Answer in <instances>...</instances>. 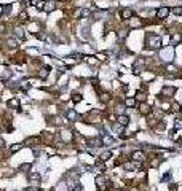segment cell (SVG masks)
Returning a JSON list of instances; mask_svg holds the SVG:
<instances>
[{"label":"cell","mask_w":182,"mask_h":191,"mask_svg":"<svg viewBox=\"0 0 182 191\" xmlns=\"http://www.w3.org/2000/svg\"><path fill=\"white\" fill-rule=\"evenodd\" d=\"M134 97H136V100H139V102H147V94H145L144 91H138Z\"/></svg>","instance_id":"obj_20"},{"label":"cell","mask_w":182,"mask_h":191,"mask_svg":"<svg viewBox=\"0 0 182 191\" xmlns=\"http://www.w3.org/2000/svg\"><path fill=\"white\" fill-rule=\"evenodd\" d=\"M131 159H133V161H139V163H144V161L147 159V154H145L142 150H136V151L131 153Z\"/></svg>","instance_id":"obj_6"},{"label":"cell","mask_w":182,"mask_h":191,"mask_svg":"<svg viewBox=\"0 0 182 191\" xmlns=\"http://www.w3.org/2000/svg\"><path fill=\"white\" fill-rule=\"evenodd\" d=\"M181 40H182L181 34H176V35H172V45H174V43H179Z\"/></svg>","instance_id":"obj_34"},{"label":"cell","mask_w":182,"mask_h":191,"mask_svg":"<svg viewBox=\"0 0 182 191\" xmlns=\"http://www.w3.org/2000/svg\"><path fill=\"white\" fill-rule=\"evenodd\" d=\"M65 116H67V118H69L70 121H75V119H77V116H78V115H77V112H75V110H72V108H70V110H67V112H65Z\"/></svg>","instance_id":"obj_24"},{"label":"cell","mask_w":182,"mask_h":191,"mask_svg":"<svg viewBox=\"0 0 182 191\" xmlns=\"http://www.w3.org/2000/svg\"><path fill=\"white\" fill-rule=\"evenodd\" d=\"M131 18H133V11H131L130 8H125V10L121 11V19H128V21H130Z\"/></svg>","instance_id":"obj_22"},{"label":"cell","mask_w":182,"mask_h":191,"mask_svg":"<svg viewBox=\"0 0 182 191\" xmlns=\"http://www.w3.org/2000/svg\"><path fill=\"white\" fill-rule=\"evenodd\" d=\"M31 5H34L37 10H43L45 8V0H32Z\"/></svg>","instance_id":"obj_21"},{"label":"cell","mask_w":182,"mask_h":191,"mask_svg":"<svg viewBox=\"0 0 182 191\" xmlns=\"http://www.w3.org/2000/svg\"><path fill=\"white\" fill-rule=\"evenodd\" d=\"M26 171H31V164H29V163L21 164V166L18 167V172H26Z\"/></svg>","instance_id":"obj_29"},{"label":"cell","mask_w":182,"mask_h":191,"mask_svg":"<svg viewBox=\"0 0 182 191\" xmlns=\"http://www.w3.org/2000/svg\"><path fill=\"white\" fill-rule=\"evenodd\" d=\"M169 191H177V185H174V183H169Z\"/></svg>","instance_id":"obj_41"},{"label":"cell","mask_w":182,"mask_h":191,"mask_svg":"<svg viewBox=\"0 0 182 191\" xmlns=\"http://www.w3.org/2000/svg\"><path fill=\"white\" fill-rule=\"evenodd\" d=\"M125 108H126V105H125V104H118V105L115 107V113H117V116H118V115H123V113H125Z\"/></svg>","instance_id":"obj_28"},{"label":"cell","mask_w":182,"mask_h":191,"mask_svg":"<svg viewBox=\"0 0 182 191\" xmlns=\"http://www.w3.org/2000/svg\"><path fill=\"white\" fill-rule=\"evenodd\" d=\"M126 35H128L126 30H118V38H125Z\"/></svg>","instance_id":"obj_37"},{"label":"cell","mask_w":182,"mask_h":191,"mask_svg":"<svg viewBox=\"0 0 182 191\" xmlns=\"http://www.w3.org/2000/svg\"><path fill=\"white\" fill-rule=\"evenodd\" d=\"M18 19H19V22H26V21L29 19V16H27V13H26V11H22V13L18 16Z\"/></svg>","instance_id":"obj_32"},{"label":"cell","mask_w":182,"mask_h":191,"mask_svg":"<svg viewBox=\"0 0 182 191\" xmlns=\"http://www.w3.org/2000/svg\"><path fill=\"white\" fill-rule=\"evenodd\" d=\"M130 121H131L130 116L125 115V113H123V115H118V116H117V123H118V124H121V126H125V127H126L128 124H130Z\"/></svg>","instance_id":"obj_11"},{"label":"cell","mask_w":182,"mask_h":191,"mask_svg":"<svg viewBox=\"0 0 182 191\" xmlns=\"http://www.w3.org/2000/svg\"><path fill=\"white\" fill-rule=\"evenodd\" d=\"M101 140H102V145H113V139L109 135V134H102V137H101Z\"/></svg>","instance_id":"obj_19"},{"label":"cell","mask_w":182,"mask_h":191,"mask_svg":"<svg viewBox=\"0 0 182 191\" xmlns=\"http://www.w3.org/2000/svg\"><path fill=\"white\" fill-rule=\"evenodd\" d=\"M168 72H169V73H176V72H177V68H176L174 65H168Z\"/></svg>","instance_id":"obj_39"},{"label":"cell","mask_w":182,"mask_h":191,"mask_svg":"<svg viewBox=\"0 0 182 191\" xmlns=\"http://www.w3.org/2000/svg\"><path fill=\"white\" fill-rule=\"evenodd\" d=\"M110 99H112V96H110L109 92H101V94H99V100H101V102H102V104L109 102Z\"/></svg>","instance_id":"obj_23"},{"label":"cell","mask_w":182,"mask_h":191,"mask_svg":"<svg viewBox=\"0 0 182 191\" xmlns=\"http://www.w3.org/2000/svg\"><path fill=\"white\" fill-rule=\"evenodd\" d=\"M145 59L144 58H138V61L134 62V73L136 75H139V73H142V72L145 70Z\"/></svg>","instance_id":"obj_5"},{"label":"cell","mask_w":182,"mask_h":191,"mask_svg":"<svg viewBox=\"0 0 182 191\" xmlns=\"http://www.w3.org/2000/svg\"><path fill=\"white\" fill-rule=\"evenodd\" d=\"M145 45H147V48H150V49H160L163 45V40H162V37L157 34H147L145 35Z\"/></svg>","instance_id":"obj_1"},{"label":"cell","mask_w":182,"mask_h":191,"mask_svg":"<svg viewBox=\"0 0 182 191\" xmlns=\"http://www.w3.org/2000/svg\"><path fill=\"white\" fill-rule=\"evenodd\" d=\"M169 178H171V172H166L162 175V182H169Z\"/></svg>","instance_id":"obj_35"},{"label":"cell","mask_w":182,"mask_h":191,"mask_svg":"<svg viewBox=\"0 0 182 191\" xmlns=\"http://www.w3.org/2000/svg\"><path fill=\"white\" fill-rule=\"evenodd\" d=\"M21 148H22V145H21V143H16V145H13V147H11V153H14V151L21 150Z\"/></svg>","instance_id":"obj_36"},{"label":"cell","mask_w":182,"mask_h":191,"mask_svg":"<svg viewBox=\"0 0 182 191\" xmlns=\"http://www.w3.org/2000/svg\"><path fill=\"white\" fill-rule=\"evenodd\" d=\"M176 91L177 89L174 86H163L162 91H160V97L162 99H171L172 96H176Z\"/></svg>","instance_id":"obj_4"},{"label":"cell","mask_w":182,"mask_h":191,"mask_svg":"<svg viewBox=\"0 0 182 191\" xmlns=\"http://www.w3.org/2000/svg\"><path fill=\"white\" fill-rule=\"evenodd\" d=\"M56 7H58V3H56L55 0H48V2H45V8H43V10L46 11V13H51L53 10H56Z\"/></svg>","instance_id":"obj_13"},{"label":"cell","mask_w":182,"mask_h":191,"mask_svg":"<svg viewBox=\"0 0 182 191\" xmlns=\"http://www.w3.org/2000/svg\"><path fill=\"white\" fill-rule=\"evenodd\" d=\"M7 107H8V108H14V110H18V112H21V108H19V99H18V97H13V99L8 100Z\"/></svg>","instance_id":"obj_10"},{"label":"cell","mask_w":182,"mask_h":191,"mask_svg":"<svg viewBox=\"0 0 182 191\" xmlns=\"http://www.w3.org/2000/svg\"><path fill=\"white\" fill-rule=\"evenodd\" d=\"M130 26L133 29H136V27H142V19H139V18H131L130 19Z\"/></svg>","instance_id":"obj_18"},{"label":"cell","mask_w":182,"mask_h":191,"mask_svg":"<svg viewBox=\"0 0 182 191\" xmlns=\"http://www.w3.org/2000/svg\"><path fill=\"white\" fill-rule=\"evenodd\" d=\"M7 45H8L10 48H16V46H18V40H16V38H8V40H7Z\"/></svg>","instance_id":"obj_30"},{"label":"cell","mask_w":182,"mask_h":191,"mask_svg":"<svg viewBox=\"0 0 182 191\" xmlns=\"http://www.w3.org/2000/svg\"><path fill=\"white\" fill-rule=\"evenodd\" d=\"M14 38H19V40H22V38H24V30H22V29L21 27H16L14 29Z\"/></svg>","instance_id":"obj_26"},{"label":"cell","mask_w":182,"mask_h":191,"mask_svg":"<svg viewBox=\"0 0 182 191\" xmlns=\"http://www.w3.org/2000/svg\"><path fill=\"white\" fill-rule=\"evenodd\" d=\"M50 70H51V67H50V65H45V67H42V68H40V72H38V77L45 80L46 77L50 75Z\"/></svg>","instance_id":"obj_17"},{"label":"cell","mask_w":182,"mask_h":191,"mask_svg":"<svg viewBox=\"0 0 182 191\" xmlns=\"http://www.w3.org/2000/svg\"><path fill=\"white\" fill-rule=\"evenodd\" d=\"M110 158H112V151H110V150H107V151H104V153H101L99 159H101V161H104V163H106V161H109Z\"/></svg>","instance_id":"obj_25"},{"label":"cell","mask_w":182,"mask_h":191,"mask_svg":"<svg viewBox=\"0 0 182 191\" xmlns=\"http://www.w3.org/2000/svg\"><path fill=\"white\" fill-rule=\"evenodd\" d=\"M174 129H182V119L181 118H177V119H174Z\"/></svg>","instance_id":"obj_33"},{"label":"cell","mask_w":182,"mask_h":191,"mask_svg":"<svg viewBox=\"0 0 182 191\" xmlns=\"http://www.w3.org/2000/svg\"><path fill=\"white\" fill-rule=\"evenodd\" d=\"M174 54H176V51H174V46H172V45L160 49V59H162L163 62H166V64H171L172 59H174Z\"/></svg>","instance_id":"obj_2"},{"label":"cell","mask_w":182,"mask_h":191,"mask_svg":"<svg viewBox=\"0 0 182 191\" xmlns=\"http://www.w3.org/2000/svg\"><path fill=\"white\" fill-rule=\"evenodd\" d=\"M123 104L126 105V108H134L136 104H138V100H136V97H126Z\"/></svg>","instance_id":"obj_15"},{"label":"cell","mask_w":182,"mask_h":191,"mask_svg":"<svg viewBox=\"0 0 182 191\" xmlns=\"http://www.w3.org/2000/svg\"><path fill=\"white\" fill-rule=\"evenodd\" d=\"M83 100V96L80 94V92H74L72 94V102L74 104H78V102H82Z\"/></svg>","instance_id":"obj_27"},{"label":"cell","mask_w":182,"mask_h":191,"mask_svg":"<svg viewBox=\"0 0 182 191\" xmlns=\"http://www.w3.org/2000/svg\"><path fill=\"white\" fill-rule=\"evenodd\" d=\"M152 112H153V108H152L147 102H141V104H139V113H141V115L147 116V115H150Z\"/></svg>","instance_id":"obj_7"},{"label":"cell","mask_w":182,"mask_h":191,"mask_svg":"<svg viewBox=\"0 0 182 191\" xmlns=\"http://www.w3.org/2000/svg\"><path fill=\"white\" fill-rule=\"evenodd\" d=\"M96 186H97V191H107L112 188V185H110L109 178L106 177L104 174H99L96 177Z\"/></svg>","instance_id":"obj_3"},{"label":"cell","mask_w":182,"mask_h":191,"mask_svg":"<svg viewBox=\"0 0 182 191\" xmlns=\"http://www.w3.org/2000/svg\"><path fill=\"white\" fill-rule=\"evenodd\" d=\"M27 178H29V182H31V185H40V180H42V175L38 174V172H31V174L27 175Z\"/></svg>","instance_id":"obj_8"},{"label":"cell","mask_w":182,"mask_h":191,"mask_svg":"<svg viewBox=\"0 0 182 191\" xmlns=\"http://www.w3.org/2000/svg\"><path fill=\"white\" fill-rule=\"evenodd\" d=\"M171 112H174V113H179V112H182V108H181V104H177V102H174L171 105Z\"/></svg>","instance_id":"obj_31"},{"label":"cell","mask_w":182,"mask_h":191,"mask_svg":"<svg viewBox=\"0 0 182 191\" xmlns=\"http://www.w3.org/2000/svg\"><path fill=\"white\" fill-rule=\"evenodd\" d=\"M42 142V137H29V139L24 140L26 145H40Z\"/></svg>","instance_id":"obj_16"},{"label":"cell","mask_w":182,"mask_h":191,"mask_svg":"<svg viewBox=\"0 0 182 191\" xmlns=\"http://www.w3.org/2000/svg\"><path fill=\"white\" fill-rule=\"evenodd\" d=\"M172 13H174V14H182V7L174 8V10H172Z\"/></svg>","instance_id":"obj_40"},{"label":"cell","mask_w":182,"mask_h":191,"mask_svg":"<svg viewBox=\"0 0 182 191\" xmlns=\"http://www.w3.org/2000/svg\"><path fill=\"white\" fill-rule=\"evenodd\" d=\"M96 58H97V61H106V59H107V58H106V54H104V53H99V54H97Z\"/></svg>","instance_id":"obj_38"},{"label":"cell","mask_w":182,"mask_h":191,"mask_svg":"<svg viewBox=\"0 0 182 191\" xmlns=\"http://www.w3.org/2000/svg\"><path fill=\"white\" fill-rule=\"evenodd\" d=\"M86 145L89 147H101L102 145V140L99 137H93V139H86Z\"/></svg>","instance_id":"obj_12"},{"label":"cell","mask_w":182,"mask_h":191,"mask_svg":"<svg viewBox=\"0 0 182 191\" xmlns=\"http://www.w3.org/2000/svg\"><path fill=\"white\" fill-rule=\"evenodd\" d=\"M72 134H70L69 129H62L61 131V140H64V142H70L72 140Z\"/></svg>","instance_id":"obj_14"},{"label":"cell","mask_w":182,"mask_h":191,"mask_svg":"<svg viewBox=\"0 0 182 191\" xmlns=\"http://www.w3.org/2000/svg\"><path fill=\"white\" fill-rule=\"evenodd\" d=\"M169 14V8L168 7H160L157 10V18L158 19H165V18H168Z\"/></svg>","instance_id":"obj_9"}]
</instances>
